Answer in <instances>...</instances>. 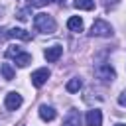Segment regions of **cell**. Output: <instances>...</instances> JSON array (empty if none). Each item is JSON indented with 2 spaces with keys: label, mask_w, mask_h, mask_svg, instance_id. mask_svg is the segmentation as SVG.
I'll list each match as a JSON object with an SVG mask.
<instances>
[{
  "label": "cell",
  "mask_w": 126,
  "mask_h": 126,
  "mask_svg": "<svg viewBox=\"0 0 126 126\" xmlns=\"http://www.w3.org/2000/svg\"><path fill=\"white\" fill-rule=\"evenodd\" d=\"M63 126H81V114H79V110H69V114L65 116V120H63Z\"/></svg>",
  "instance_id": "11"
},
{
  "label": "cell",
  "mask_w": 126,
  "mask_h": 126,
  "mask_svg": "<svg viewBox=\"0 0 126 126\" xmlns=\"http://www.w3.org/2000/svg\"><path fill=\"white\" fill-rule=\"evenodd\" d=\"M67 28L71 30V32H83V18H79V16H71L69 20H67Z\"/></svg>",
  "instance_id": "12"
},
{
  "label": "cell",
  "mask_w": 126,
  "mask_h": 126,
  "mask_svg": "<svg viewBox=\"0 0 126 126\" xmlns=\"http://www.w3.org/2000/svg\"><path fill=\"white\" fill-rule=\"evenodd\" d=\"M85 122H87V126H102V112L98 108L89 110L85 116Z\"/></svg>",
  "instance_id": "8"
},
{
  "label": "cell",
  "mask_w": 126,
  "mask_h": 126,
  "mask_svg": "<svg viewBox=\"0 0 126 126\" xmlns=\"http://www.w3.org/2000/svg\"><path fill=\"white\" fill-rule=\"evenodd\" d=\"M73 6L77 10H93L94 8V0H75Z\"/></svg>",
  "instance_id": "15"
},
{
  "label": "cell",
  "mask_w": 126,
  "mask_h": 126,
  "mask_svg": "<svg viewBox=\"0 0 126 126\" xmlns=\"http://www.w3.org/2000/svg\"><path fill=\"white\" fill-rule=\"evenodd\" d=\"M91 35L94 37H110L112 35V26L104 20H94L91 26Z\"/></svg>",
  "instance_id": "4"
},
{
  "label": "cell",
  "mask_w": 126,
  "mask_h": 126,
  "mask_svg": "<svg viewBox=\"0 0 126 126\" xmlns=\"http://www.w3.org/2000/svg\"><path fill=\"white\" fill-rule=\"evenodd\" d=\"M22 102H24V98H22V94L16 93V91H10V93L6 94V98H4V106H6L8 110H18V108L22 106Z\"/></svg>",
  "instance_id": "6"
},
{
  "label": "cell",
  "mask_w": 126,
  "mask_h": 126,
  "mask_svg": "<svg viewBox=\"0 0 126 126\" xmlns=\"http://www.w3.org/2000/svg\"><path fill=\"white\" fill-rule=\"evenodd\" d=\"M63 55V47L61 45H51V47H47L45 51H43V57L49 61V63H55V61H59V57Z\"/></svg>",
  "instance_id": "9"
},
{
  "label": "cell",
  "mask_w": 126,
  "mask_h": 126,
  "mask_svg": "<svg viewBox=\"0 0 126 126\" xmlns=\"http://www.w3.org/2000/svg\"><path fill=\"white\" fill-rule=\"evenodd\" d=\"M116 126H126V124H116Z\"/></svg>",
  "instance_id": "20"
},
{
  "label": "cell",
  "mask_w": 126,
  "mask_h": 126,
  "mask_svg": "<svg viewBox=\"0 0 126 126\" xmlns=\"http://www.w3.org/2000/svg\"><path fill=\"white\" fill-rule=\"evenodd\" d=\"M83 87V81L79 79V77H73V79H69L67 81V85H65V89H67V93H79V89Z\"/></svg>",
  "instance_id": "14"
},
{
  "label": "cell",
  "mask_w": 126,
  "mask_h": 126,
  "mask_svg": "<svg viewBox=\"0 0 126 126\" xmlns=\"http://www.w3.org/2000/svg\"><path fill=\"white\" fill-rule=\"evenodd\" d=\"M0 71H2V77H4L6 81H12V79L16 77V69H14L10 63H2V65H0Z\"/></svg>",
  "instance_id": "13"
},
{
  "label": "cell",
  "mask_w": 126,
  "mask_h": 126,
  "mask_svg": "<svg viewBox=\"0 0 126 126\" xmlns=\"http://www.w3.org/2000/svg\"><path fill=\"white\" fill-rule=\"evenodd\" d=\"M94 75H96V79H100L104 83H110V81L116 79V71L110 63H98L94 67Z\"/></svg>",
  "instance_id": "3"
},
{
  "label": "cell",
  "mask_w": 126,
  "mask_h": 126,
  "mask_svg": "<svg viewBox=\"0 0 126 126\" xmlns=\"http://www.w3.org/2000/svg\"><path fill=\"white\" fill-rule=\"evenodd\" d=\"M16 18H18V20H22V22H26V20H28V10H18Z\"/></svg>",
  "instance_id": "17"
},
{
  "label": "cell",
  "mask_w": 126,
  "mask_h": 126,
  "mask_svg": "<svg viewBox=\"0 0 126 126\" xmlns=\"http://www.w3.org/2000/svg\"><path fill=\"white\" fill-rule=\"evenodd\" d=\"M49 75H51V73H49V69H47V67L35 69V71L32 73V85H33V87H37V89H39V87H43V85L47 83Z\"/></svg>",
  "instance_id": "5"
},
{
  "label": "cell",
  "mask_w": 126,
  "mask_h": 126,
  "mask_svg": "<svg viewBox=\"0 0 126 126\" xmlns=\"http://www.w3.org/2000/svg\"><path fill=\"white\" fill-rule=\"evenodd\" d=\"M45 4H47V0H28V6H32V8H41Z\"/></svg>",
  "instance_id": "16"
},
{
  "label": "cell",
  "mask_w": 126,
  "mask_h": 126,
  "mask_svg": "<svg viewBox=\"0 0 126 126\" xmlns=\"http://www.w3.org/2000/svg\"><path fill=\"white\" fill-rule=\"evenodd\" d=\"M6 57L16 59V65H18V67H28V65L32 63V55L26 53V51H24L22 47H18V45H10V47L6 49Z\"/></svg>",
  "instance_id": "2"
},
{
  "label": "cell",
  "mask_w": 126,
  "mask_h": 126,
  "mask_svg": "<svg viewBox=\"0 0 126 126\" xmlns=\"http://www.w3.org/2000/svg\"><path fill=\"white\" fill-rule=\"evenodd\" d=\"M47 2H65V0H47Z\"/></svg>",
  "instance_id": "19"
},
{
  "label": "cell",
  "mask_w": 126,
  "mask_h": 126,
  "mask_svg": "<svg viewBox=\"0 0 126 126\" xmlns=\"http://www.w3.org/2000/svg\"><path fill=\"white\" fill-rule=\"evenodd\" d=\"M118 104H120V106H126V91L118 96Z\"/></svg>",
  "instance_id": "18"
},
{
  "label": "cell",
  "mask_w": 126,
  "mask_h": 126,
  "mask_svg": "<svg viewBox=\"0 0 126 126\" xmlns=\"http://www.w3.org/2000/svg\"><path fill=\"white\" fill-rule=\"evenodd\" d=\"M33 26H35V30L41 32V33H53V32L57 30L55 20H53L49 14H43V12L33 18Z\"/></svg>",
  "instance_id": "1"
},
{
  "label": "cell",
  "mask_w": 126,
  "mask_h": 126,
  "mask_svg": "<svg viewBox=\"0 0 126 126\" xmlns=\"http://www.w3.org/2000/svg\"><path fill=\"white\" fill-rule=\"evenodd\" d=\"M37 112H39V118L45 120V122H51V120H55V116H57L55 108H53V106H47V104H41Z\"/></svg>",
  "instance_id": "10"
},
{
  "label": "cell",
  "mask_w": 126,
  "mask_h": 126,
  "mask_svg": "<svg viewBox=\"0 0 126 126\" xmlns=\"http://www.w3.org/2000/svg\"><path fill=\"white\" fill-rule=\"evenodd\" d=\"M6 35L12 37V39H22V41H30L32 39V33L28 30H24V28H10L6 32Z\"/></svg>",
  "instance_id": "7"
}]
</instances>
